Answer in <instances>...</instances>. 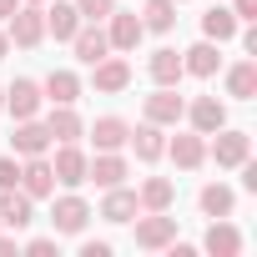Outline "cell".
Segmentation results:
<instances>
[{"label":"cell","instance_id":"cell-23","mask_svg":"<svg viewBox=\"0 0 257 257\" xmlns=\"http://www.w3.org/2000/svg\"><path fill=\"white\" fill-rule=\"evenodd\" d=\"M46 132H51V142H81V137H86V126H81V116H76L71 106H51Z\"/></svg>","mask_w":257,"mask_h":257},{"label":"cell","instance_id":"cell-12","mask_svg":"<svg viewBox=\"0 0 257 257\" xmlns=\"http://www.w3.org/2000/svg\"><path fill=\"white\" fill-rule=\"evenodd\" d=\"M36 222V212H31V197L21 192V187H6V192H0V227H31Z\"/></svg>","mask_w":257,"mask_h":257},{"label":"cell","instance_id":"cell-39","mask_svg":"<svg viewBox=\"0 0 257 257\" xmlns=\"http://www.w3.org/2000/svg\"><path fill=\"white\" fill-rule=\"evenodd\" d=\"M0 111H6V86H0Z\"/></svg>","mask_w":257,"mask_h":257},{"label":"cell","instance_id":"cell-35","mask_svg":"<svg viewBox=\"0 0 257 257\" xmlns=\"http://www.w3.org/2000/svg\"><path fill=\"white\" fill-rule=\"evenodd\" d=\"M81 257H111V242H81Z\"/></svg>","mask_w":257,"mask_h":257},{"label":"cell","instance_id":"cell-36","mask_svg":"<svg viewBox=\"0 0 257 257\" xmlns=\"http://www.w3.org/2000/svg\"><path fill=\"white\" fill-rule=\"evenodd\" d=\"M16 6H21V0H0V21H11V16H16Z\"/></svg>","mask_w":257,"mask_h":257},{"label":"cell","instance_id":"cell-31","mask_svg":"<svg viewBox=\"0 0 257 257\" xmlns=\"http://www.w3.org/2000/svg\"><path fill=\"white\" fill-rule=\"evenodd\" d=\"M71 6L81 11V21H106L116 11V0H71Z\"/></svg>","mask_w":257,"mask_h":257},{"label":"cell","instance_id":"cell-29","mask_svg":"<svg viewBox=\"0 0 257 257\" xmlns=\"http://www.w3.org/2000/svg\"><path fill=\"white\" fill-rule=\"evenodd\" d=\"M202 212L207 217H232V207H237V192L232 187H222V182H212V187H202Z\"/></svg>","mask_w":257,"mask_h":257},{"label":"cell","instance_id":"cell-27","mask_svg":"<svg viewBox=\"0 0 257 257\" xmlns=\"http://www.w3.org/2000/svg\"><path fill=\"white\" fill-rule=\"evenodd\" d=\"M202 36H207V41H217V46H222V41H232V36H237V16H232L227 6H212V11L202 16Z\"/></svg>","mask_w":257,"mask_h":257},{"label":"cell","instance_id":"cell-21","mask_svg":"<svg viewBox=\"0 0 257 257\" xmlns=\"http://www.w3.org/2000/svg\"><path fill=\"white\" fill-rule=\"evenodd\" d=\"M126 137H132V126H126L121 116H101V121L91 126V142H96V152H121V147H126Z\"/></svg>","mask_w":257,"mask_h":257},{"label":"cell","instance_id":"cell-28","mask_svg":"<svg viewBox=\"0 0 257 257\" xmlns=\"http://www.w3.org/2000/svg\"><path fill=\"white\" fill-rule=\"evenodd\" d=\"M227 96H237V101H252L257 96V61H237L227 71Z\"/></svg>","mask_w":257,"mask_h":257},{"label":"cell","instance_id":"cell-40","mask_svg":"<svg viewBox=\"0 0 257 257\" xmlns=\"http://www.w3.org/2000/svg\"><path fill=\"white\" fill-rule=\"evenodd\" d=\"M31 6H46V0H31Z\"/></svg>","mask_w":257,"mask_h":257},{"label":"cell","instance_id":"cell-22","mask_svg":"<svg viewBox=\"0 0 257 257\" xmlns=\"http://www.w3.org/2000/svg\"><path fill=\"white\" fill-rule=\"evenodd\" d=\"M86 182H96V187H121V182H126V162H121L116 152H101L96 162H86Z\"/></svg>","mask_w":257,"mask_h":257},{"label":"cell","instance_id":"cell-15","mask_svg":"<svg viewBox=\"0 0 257 257\" xmlns=\"http://www.w3.org/2000/svg\"><path fill=\"white\" fill-rule=\"evenodd\" d=\"M126 147L137 152V162H157V157H167V137H162V126H157V121L137 126V132L126 137Z\"/></svg>","mask_w":257,"mask_h":257},{"label":"cell","instance_id":"cell-4","mask_svg":"<svg viewBox=\"0 0 257 257\" xmlns=\"http://www.w3.org/2000/svg\"><path fill=\"white\" fill-rule=\"evenodd\" d=\"M11 147H16V157H46L56 142H51V132H46V121L26 116V121H16V137H11Z\"/></svg>","mask_w":257,"mask_h":257},{"label":"cell","instance_id":"cell-33","mask_svg":"<svg viewBox=\"0 0 257 257\" xmlns=\"http://www.w3.org/2000/svg\"><path fill=\"white\" fill-rule=\"evenodd\" d=\"M26 252H31V257H51V252H56V237H31Z\"/></svg>","mask_w":257,"mask_h":257},{"label":"cell","instance_id":"cell-7","mask_svg":"<svg viewBox=\"0 0 257 257\" xmlns=\"http://www.w3.org/2000/svg\"><path fill=\"white\" fill-rule=\"evenodd\" d=\"M21 192H26L31 202H41V197L56 192V172H51L46 157H26V167H21Z\"/></svg>","mask_w":257,"mask_h":257},{"label":"cell","instance_id":"cell-38","mask_svg":"<svg viewBox=\"0 0 257 257\" xmlns=\"http://www.w3.org/2000/svg\"><path fill=\"white\" fill-rule=\"evenodd\" d=\"M6 51H11V36H6V31H0V61H6Z\"/></svg>","mask_w":257,"mask_h":257},{"label":"cell","instance_id":"cell-8","mask_svg":"<svg viewBox=\"0 0 257 257\" xmlns=\"http://www.w3.org/2000/svg\"><path fill=\"white\" fill-rule=\"evenodd\" d=\"M182 116L192 121V132H202V137H212L217 126H227V106H222L217 96H197V101H192Z\"/></svg>","mask_w":257,"mask_h":257},{"label":"cell","instance_id":"cell-1","mask_svg":"<svg viewBox=\"0 0 257 257\" xmlns=\"http://www.w3.org/2000/svg\"><path fill=\"white\" fill-rule=\"evenodd\" d=\"M6 36H11V46H21V51L41 46V41H46V11L31 6V0H21L16 16H11V26H6Z\"/></svg>","mask_w":257,"mask_h":257},{"label":"cell","instance_id":"cell-20","mask_svg":"<svg viewBox=\"0 0 257 257\" xmlns=\"http://www.w3.org/2000/svg\"><path fill=\"white\" fill-rule=\"evenodd\" d=\"M81 31V11L71 6V0H56V6L46 11V36H56V41H71Z\"/></svg>","mask_w":257,"mask_h":257},{"label":"cell","instance_id":"cell-6","mask_svg":"<svg viewBox=\"0 0 257 257\" xmlns=\"http://www.w3.org/2000/svg\"><path fill=\"white\" fill-rule=\"evenodd\" d=\"M106 21H111V31H106V41H111V51H137V46H142V36H147V26L137 21V11H111Z\"/></svg>","mask_w":257,"mask_h":257},{"label":"cell","instance_id":"cell-16","mask_svg":"<svg viewBox=\"0 0 257 257\" xmlns=\"http://www.w3.org/2000/svg\"><path fill=\"white\" fill-rule=\"evenodd\" d=\"M91 71H96V76H91L96 91H126V86H132V66H126L121 56H101Z\"/></svg>","mask_w":257,"mask_h":257},{"label":"cell","instance_id":"cell-2","mask_svg":"<svg viewBox=\"0 0 257 257\" xmlns=\"http://www.w3.org/2000/svg\"><path fill=\"white\" fill-rule=\"evenodd\" d=\"M207 157H212L217 167H242V162L252 157V137H247V132H227V126H217Z\"/></svg>","mask_w":257,"mask_h":257},{"label":"cell","instance_id":"cell-9","mask_svg":"<svg viewBox=\"0 0 257 257\" xmlns=\"http://www.w3.org/2000/svg\"><path fill=\"white\" fill-rule=\"evenodd\" d=\"M71 46H76V61H86V66H96L101 56H111V41H106V31L96 21H81V31L71 36Z\"/></svg>","mask_w":257,"mask_h":257},{"label":"cell","instance_id":"cell-17","mask_svg":"<svg viewBox=\"0 0 257 257\" xmlns=\"http://www.w3.org/2000/svg\"><path fill=\"white\" fill-rule=\"evenodd\" d=\"M41 91H46L51 106H76V101H81V76H76V71H51Z\"/></svg>","mask_w":257,"mask_h":257},{"label":"cell","instance_id":"cell-3","mask_svg":"<svg viewBox=\"0 0 257 257\" xmlns=\"http://www.w3.org/2000/svg\"><path fill=\"white\" fill-rule=\"evenodd\" d=\"M172 237H177V217H167V212L137 217V247H142V252H162Z\"/></svg>","mask_w":257,"mask_h":257},{"label":"cell","instance_id":"cell-5","mask_svg":"<svg viewBox=\"0 0 257 257\" xmlns=\"http://www.w3.org/2000/svg\"><path fill=\"white\" fill-rule=\"evenodd\" d=\"M86 162H91V157H86L76 142H61V147H56L51 172H56V182H61V187H81V182H86Z\"/></svg>","mask_w":257,"mask_h":257},{"label":"cell","instance_id":"cell-11","mask_svg":"<svg viewBox=\"0 0 257 257\" xmlns=\"http://www.w3.org/2000/svg\"><path fill=\"white\" fill-rule=\"evenodd\" d=\"M167 157L182 167V172H197L202 162H207V142H202V132H187V137H172L167 142Z\"/></svg>","mask_w":257,"mask_h":257},{"label":"cell","instance_id":"cell-18","mask_svg":"<svg viewBox=\"0 0 257 257\" xmlns=\"http://www.w3.org/2000/svg\"><path fill=\"white\" fill-rule=\"evenodd\" d=\"M51 222H56V232H66V237H71V232H81V227L91 222V207H86V202L71 192V197H61V202H56Z\"/></svg>","mask_w":257,"mask_h":257},{"label":"cell","instance_id":"cell-34","mask_svg":"<svg viewBox=\"0 0 257 257\" xmlns=\"http://www.w3.org/2000/svg\"><path fill=\"white\" fill-rule=\"evenodd\" d=\"M232 16L237 21H257V0H232Z\"/></svg>","mask_w":257,"mask_h":257},{"label":"cell","instance_id":"cell-26","mask_svg":"<svg viewBox=\"0 0 257 257\" xmlns=\"http://www.w3.org/2000/svg\"><path fill=\"white\" fill-rule=\"evenodd\" d=\"M172 197H177V187H172L167 177H147L142 192H137V207H142V212H167Z\"/></svg>","mask_w":257,"mask_h":257},{"label":"cell","instance_id":"cell-30","mask_svg":"<svg viewBox=\"0 0 257 257\" xmlns=\"http://www.w3.org/2000/svg\"><path fill=\"white\" fill-rule=\"evenodd\" d=\"M142 26L147 31H172L177 26V0H147L142 6Z\"/></svg>","mask_w":257,"mask_h":257},{"label":"cell","instance_id":"cell-10","mask_svg":"<svg viewBox=\"0 0 257 257\" xmlns=\"http://www.w3.org/2000/svg\"><path fill=\"white\" fill-rule=\"evenodd\" d=\"M182 111H187V101H182L172 86H157V91L147 96V121H157V126H177Z\"/></svg>","mask_w":257,"mask_h":257},{"label":"cell","instance_id":"cell-32","mask_svg":"<svg viewBox=\"0 0 257 257\" xmlns=\"http://www.w3.org/2000/svg\"><path fill=\"white\" fill-rule=\"evenodd\" d=\"M6 187H21V162L16 157H0V192Z\"/></svg>","mask_w":257,"mask_h":257},{"label":"cell","instance_id":"cell-14","mask_svg":"<svg viewBox=\"0 0 257 257\" xmlns=\"http://www.w3.org/2000/svg\"><path fill=\"white\" fill-rule=\"evenodd\" d=\"M41 101H46V91H41L36 81H16V86L6 91V111H11L16 121H26V116H36V111H41Z\"/></svg>","mask_w":257,"mask_h":257},{"label":"cell","instance_id":"cell-37","mask_svg":"<svg viewBox=\"0 0 257 257\" xmlns=\"http://www.w3.org/2000/svg\"><path fill=\"white\" fill-rule=\"evenodd\" d=\"M6 252H16V237H0V257H6Z\"/></svg>","mask_w":257,"mask_h":257},{"label":"cell","instance_id":"cell-19","mask_svg":"<svg viewBox=\"0 0 257 257\" xmlns=\"http://www.w3.org/2000/svg\"><path fill=\"white\" fill-rule=\"evenodd\" d=\"M202 247H207L212 257H237V252H242V232H237L232 222H222V217H217V222L207 227V237H202Z\"/></svg>","mask_w":257,"mask_h":257},{"label":"cell","instance_id":"cell-24","mask_svg":"<svg viewBox=\"0 0 257 257\" xmlns=\"http://www.w3.org/2000/svg\"><path fill=\"white\" fill-rule=\"evenodd\" d=\"M137 212H142V207H137V192H126V187H106V202H101V217H106V222L121 227V222H132Z\"/></svg>","mask_w":257,"mask_h":257},{"label":"cell","instance_id":"cell-13","mask_svg":"<svg viewBox=\"0 0 257 257\" xmlns=\"http://www.w3.org/2000/svg\"><path fill=\"white\" fill-rule=\"evenodd\" d=\"M217 66H222V51H217V41H197L192 51H182V71L187 76H217Z\"/></svg>","mask_w":257,"mask_h":257},{"label":"cell","instance_id":"cell-25","mask_svg":"<svg viewBox=\"0 0 257 257\" xmlns=\"http://www.w3.org/2000/svg\"><path fill=\"white\" fill-rule=\"evenodd\" d=\"M147 71H152V81L157 86H177L187 71H182V56L172 51V46H162V51H152V61H147Z\"/></svg>","mask_w":257,"mask_h":257}]
</instances>
